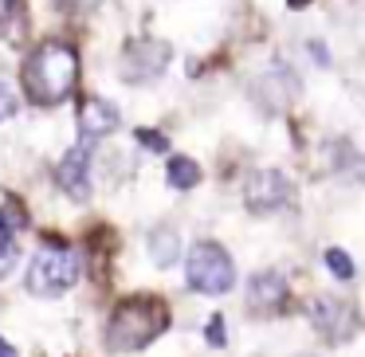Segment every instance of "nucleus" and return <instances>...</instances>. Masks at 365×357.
Returning <instances> with one entry per match:
<instances>
[{"mask_svg":"<svg viewBox=\"0 0 365 357\" xmlns=\"http://www.w3.org/2000/svg\"><path fill=\"white\" fill-rule=\"evenodd\" d=\"M75 83H79V56L67 43H59V40L40 43L24 59V87L32 95V103H40V106L63 103L75 90Z\"/></svg>","mask_w":365,"mask_h":357,"instance_id":"nucleus-1","label":"nucleus"},{"mask_svg":"<svg viewBox=\"0 0 365 357\" xmlns=\"http://www.w3.org/2000/svg\"><path fill=\"white\" fill-rule=\"evenodd\" d=\"M169 326V306L153 294H134L126 299L106 322V349L110 353H134V349L150 346L161 330Z\"/></svg>","mask_w":365,"mask_h":357,"instance_id":"nucleus-2","label":"nucleus"},{"mask_svg":"<svg viewBox=\"0 0 365 357\" xmlns=\"http://www.w3.org/2000/svg\"><path fill=\"white\" fill-rule=\"evenodd\" d=\"M185 279L197 294H228L236 283V267H232V255L224 252L212 239H200L189 247V259H185Z\"/></svg>","mask_w":365,"mask_h":357,"instance_id":"nucleus-3","label":"nucleus"},{"mask_svg":"<svg viewBox=\"0 0 365 357\" xmlns=\"http://www.w3.org/2000/svg\"><path fill=\"white\" fill-rule=\"evenodd\" d=\"M79 255L67 252L59 244H48L36 252V259L28 263V291L40 299H56V294L71 291L79 283Z\"/></svg>","mask_w":365,"mask_h":357,"instance_id":"nucleus-4","label":"nucleus"},{"mask_svg":"<svg viewBox=\"0 0 365 357\" xmlns=\"http://www.w3.org/2000/svg\"><path fill=\"white\" fill-rule=\"evenodd\" d=\"M310 326L330 346H346V341H354L361 333V310L349 299H338V294H318L310 302Z\"/></svg>","mask_w":365,"mask_h":357,"instance_id":"nucleus-5","label":"nucleus"},{"mask_svg":"<svg viewBox=\"0 0 365 357\" xmlns=\"http://www.w3.org/2000/svg\"><path fill=\"white\" fill-rule=\"evenodd\" d=\"M244 205H247V212H255V216H271V212L291 208L294 205L291 177L279 173V169H255L244 185Z\"/></svg>","mask_w":365,"mask_h":357,"instance_id":"nucleus-6","label":"nucleus"},{"mask_svg":"<svg viewBox=\"0 0 365 357\" xmlns=\"http://www.w3.org/2000/svg\"><path fill=\"white\" fill-rule=\"evenodd\" d=\"M287 299H291V291H287V279L279 275V271H259V275H252V283H247V310L259 314V318L283 314Z\"/></svg>","mask_w":365,"mask_h":357,"instance_id":"nucleus-7","label":"nucleus"},{"mask_svg":"<svg viewBox=\"0 0 365 357\" xmlns=\"http://www.w3.org/2000/svg\"><path fill=\"white\" fill-rule=\"evenodd\" d=\"M169 63V48L158 40H142L134 43V48L126 51V63H122V71H126L130 83H145V79H158L161 71H165Z\"/></svg>","mask_w":365,"mask_h":357,"instance_id":"nucleus-8","label":"nucleus"},{"mask_svg":"<svg viewBox=\"0 0 365 357\" xmlns=\"http://www.w3.org/2000/svg\"><path fill=\"white\" fill-rule=\"evenodd\" d=\"M87 157H91V145L79 142L75 150H67V157L59 161V189L67 192L71 200H87L91 197V173H87Z\"/></svg>","mask_w":365,"mask_h":357,"instance_id":"nucleus-9","label":"nucleus"},{"mask_svg":"<svg viewBox=\"0 0 365 357\" xmlns=\"http://www.w3.org/2000/svg\"><path fill=\"white\" fill-rule=\"evenodd\" d=\"M118 110H114L110 103H103V98H91L87 106L79 110V134H83V142L87 145H95L98 138H106V134H114L118 130Z\"/></svg>","mask_w":365,"mask_h":357,"instance_id":"nucleus-10","label":"nucleus"},{"mask_svg":"<svg viewBox=\"0 0 365 357\" xmlns=\"http://www.w3.org/2000/svg\"><path fill=\"white\" fill-rule=\"evenodd\" d=\"M165 181L173 185V189H197L200 185V165L192 157H169Z\"/></svg>","mask_w":365,"mask_h":357,"instance_id":"nucleus-11","label":"nucleus"},{"mask_svg":"<svg viewBox=\"0 0 365 357\" xmlns=\"http://www.w3.org/2000/svg\"><path fill=\"white\" fill-rule=\"evenodd\" d=\"M177 252H181V239H177V232L169 228H158L150 236V255L158 267H169V263H177Z\"/></svg>","mask_w":365,"mask_h":357,"instance_id":"nucleus-12","label":"nucleus"},{"mask_svg":"<svg viewBox=\"0 0 365 357\" xmlns=\"http://www.w3.org/2000/svg\"><path fill=\"white\" fill-rule=\"evenodd\" d=\"M326 267H330V275H338L341 283L354 279V259H349V252H341V247H326Z\"/></svg>","mask_w":365,"mask_h":357,"instance_id":"nucleus-13","label":"nucleus"},{"mask_svg":"<svg viewBox=\"0 0 365 357\" xmlns=\"http://www.w3.org/2000/svg\"><path fill=\"white\" fill-rule=\"evenodd\" d=\"M12 259H16V232L0 220V275L12 267Z\"/></svg>","mask_w":365,"mask_h":357,"instance_id":"nucleus-14","label":"nucleus"},{"mask_svg":"<svg viewBox=\"0 0 365 357\" xmlns=\"http://www.w3.org/2000/svg\"><path fill=\"white\" fill-rule=\"evenodd\" d=\"M12 114H16V90L9 83H0V122L12 118Z\"/></svg>","mask_w":365,"mask_h":357,"instance_id":"nucleus-15","label":"nucleus"},{"mask_svg":"<svg viewBox=\"0 0 365 357\" xmlns=\"http://www.w3.org/2000/svg\"><path fill=\"white\" fill-rule=\"evenodd\" d=\"M138 142H142L145 150H158V153H161V150H169V142L158 134V130H138Z\"/></svg>","mask_w":365,"mask_h":357,"instance_id":"nucleus-16","label":"nucleus"},{"mask_svg":"<svg viewBox=\"0 0 365 357\" xmlns=\"http://www.w3.org/2000/svg\"><path fill=\"white\" fill-rule=\"evenodd\" d=\"M208 341H212V346H224V318L220 314L208 318Z\"/></svg>","mask_w":365,"mask_h":357,"instance_id":"nucleus-17","label":"nucleus"},{"mask_svg":"<svg viewBox=\"0 0 365 357\" xmlns=\"http://www.w3.org/2000/svg\"><path fill=\"white\" fill-rule=\"evenodd\" d=\"M63 9H71V12H83V9H95L98 0H59Z\"/></svg>","mask_w":365,"mask_h":357,"instance_id":"nucleus-18","label":"nucleus"},{"mask_svg":"<svg viewBox=\"0 0 365 357\" xmlns=\"http://www.w3.org/2000/svg\"><path fill=\"white\" fill-rule=\"evenodd\" d=\"M12 4H16V0H0V20H9V12H12Z\"/></svg>","mask_w":365,"mask_h":357,"instance_id":"nucleus-19","label":"nucleus"},{"mask_svg":"<svg viewBox=\"0 0 365 357\" xmlns=\"http://www.w3.org/2000/svg\"><path fill=\"white\" fill-rule=\"evenodd\" d=\"M0 357H16V349H12V346H9V341H4V338H0Z\"/></svg>","mask_w":365,"mask_h":357,"instance_id":"nucleus-20","label":"nucleus"},{"mask_svg":"<svg viewBox=\"0 0 365 357\" xmlns=\"http://www.w3.org/2000/svg\"><path fill=\"white\" fill-rule=\"evenodd\" d=\"M4 200H9V197H4V192H0V208H4Z\"/></svg>","mask_w":365,"mask_h":357,"instance_id":"nucleus-21","label":"nucleus"}]
</instances>
